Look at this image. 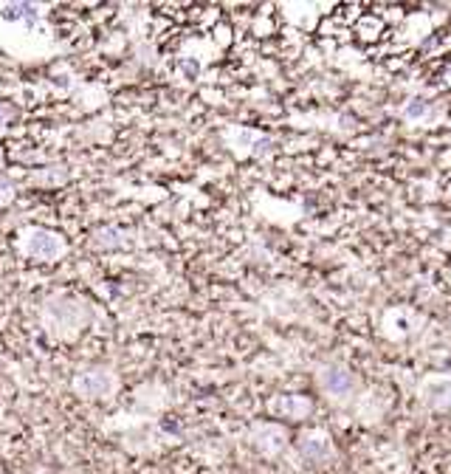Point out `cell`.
I'll return each instance as SVG.
<instances>
[{
  "mask_svg": "<svg viewBox=\"0 0 451 474\" xmlns=\"http://www.w3.org/2000/svg\"><path fill=\"white\" fill-rule=\"evenodd\" d=\"M91 322V311L82 299L73 296H57L48 299L46 308H43V325L54 333V336H76L79 330H85Z\"/></svg>",
  "mask_w": 451,
  "mask_h": 474,
  "instance_id": "obj_1",
  "label": "cell"
},
{
  "mask_svg": "<svg viewBox=\"0 0 451 474\" xmlns=\"http://www.w3.org/2000/svg\"><path fill=\"white\" fill-rule=\"evenodd\" d=\"M20 251L31 260H43V263H54L68 251V243L60 232L43 229V226H28L20 232Z\"/></svg>",
  "mask_w": 451,
  "mask_h": 474,
  "instance_id": "obj_2",
  "label": "cell"
},
{
  "mask_svg": "<svg viewBox=\"0 0 451 474\" xmlns=\"http://www.w3.org/2000/svg\"><path fill=\"white\" fill-rule=\"evenodd\" d=\"M116 375L105 367H91V370H82L73 378V393L85 401H107L116 393Z\"/></svg>",
  "mask_w": 451,
  "mask_h": 474,
  "instance_id": "obj_3",
  "label": "cell"
},
{
  "mask_svg": "<svg viewBox=\"0 0 451 474\" xmlns=\"http://www.w3.org/2000/svg\"><path fill=\"white\" fill-rule=\"evenodd\" d=\"M319 387L333 401H347L353 396V390H355V378L344 367H324L319 373Z\"/></svg>",
  "mask_w": 451,
  "mask_h": 474,
  "instance_id": "obj_4",
  "label": "cell"
},
{
  "mask_svg": "<svg viewBox=\"0 0 451 474\" xmlns=\"http://www.w3.org/2000/svg\"><path fill=\"white\" fill-rule=\"evenodd\" d=\"M251 446L260 455L274 457V455H279L285 446H288V432H285L282 426H276V423H260L251 432Z\"/></svg>",
  "mask_w": 451,
  "mask_h": 474,
  "instance_id": "obj_5",
  "label": "cell"
},
{
  "mask_svg": "<svg viewBox=\"0 0 451 474\" xmlns=\"http://www.w3.org/2000/svg\"><path fill=\"white\" fill-rule=\"evenodd\" d=\"M226 142H229V147L237 155H249V153L251 155H263V153H268V144H271L268 136H263L257 130H245V127H240V130H229Z\"/></svg>",
  "mask_w": 451,
  "mask_h": 474,
  "instance_id": "obj_6",
  "label": "cell"
},
{
  "mask_svg": "<svg viewBox=\"0 0 451 474\" xmlns=\"http://www.w3.org/2000/svg\"><path fill=\"white\" fill-rule=\"evenodd\" d=\"M268 409H271L276 418H294V421H299V418H308V415H310L313 404H310V398H305V396H276V398L268 404Z\"/></svg>",
  "mask_w": 451,
  "mask_h": 474,
  "instance_id": "obj_7",
  "label": "cell"
},
{
  "mask_svg": "<svg viewBox=\"0 0 451 474\" xmlns=\"http://www.w3.org/2000/svg\"><path fill=\"white\" fill-rule=\"evenodd\" d=\"M423 401L434 409H451V378L434 375L423 384Z\"/></svg>",
  "mask_w": 451,
  "mask_h": 474,
  "instance_id": "obj_8",
  "label": "cell"
},
{
  "mask_svg": "<svg viewBox=\"0 0 451 474\" xmlns=\"http://www.w3.org/2000/svg\"><path fill=\"white\" fill-rule=\"evenodd\" d=\"M299 449H302V455L308 460H324L327 455H330V438H327L324 432H308V435H302Z\"/></svg>",
  "mask_w": 451,
  "mask_h": 474,
  "instance_id": "obj_9",
  "label": "cell"
},
{
  "mask_svg": "<svg viewBox=\"0 0 451 474\" xmlns=\"http://www.w3.org/2000/svg\"><path fill=\"white\" fill-rule=\"evenodd\" d=\"M39 17V12H37V6H31V3H6L3 9H0V20L3 23H34Z\"/></svg>",
  "mask_w": 451,
  "mask_h": 474,
  "instance_id": "obj_10",
  "label": "cell"
},
{
  "mask_svg": "<svg viewBox=\"0 0 451 474\" xmlns=\"http://www.w3.org/2000/svg\"><path fill=\"white\" fill-rule=\"evenodd\" d=\"M94 243L99 248H121L127 243V237H125V232L116 229V226H102V229L94 232Z\"/></svg>",
  "mask_w": 451,
  "mask_h": 474,
  "instance_id": "obj_11",
  "label": "cell"
},
{
  "mask_svg": "<svg viewBox=\"0 0 451 474\" xmlns=\"http://www.w3.org/2000/svg\"><path fill=\"white\" fill-rule=\"evenodd\" d=\"M12 201H15V187H12V181L0 178V206H6V203H12Z\"/></svg>",
  "mask_w": 451,
  "mask_h": 474,
  "instance_id": "obj_12",
  "label": "cell"
},
{
  "mask_svg": "<svg viewBox=\"0 0 451 474\" xmlns=\"http://www.w3.org/2000/svg\"><path fill=\"white\" fill-rule=\"evenodd\" d=\"M12 119H15V108L6 105V102H0V124H6V121H12Z\"/></svg>",
  "mask_w": 451,
  "mask_h": 474,
  "instance_id": "obj_13",
  "label": "cell"
}]
</instances>
